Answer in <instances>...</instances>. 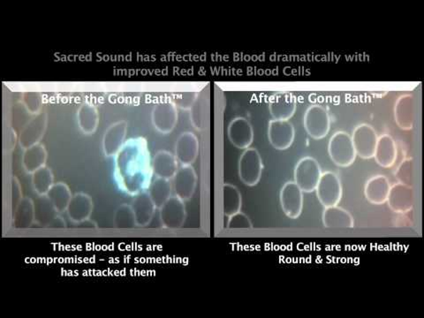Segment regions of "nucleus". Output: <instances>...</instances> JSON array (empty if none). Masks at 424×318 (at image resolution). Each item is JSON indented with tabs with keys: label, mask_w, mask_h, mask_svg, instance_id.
Segmentation results:
<instances>
[{
	"label": "nucleus",
	"mask_w": 424,
	"mask_h": 318,
	"mask_svg": "<svg viewBox=\"0 0 424 318\" xmlns=\"http://www.w3.org/2000/svg\"><path fill=\"white\" fill-rule=\"evenodd\" d=\"M47 160V151L43 144H36V146L28 148L24 150L23 155V165L25 171L30 175L34 173L45 165Z\"/></svg>",
	"instance_id": "cd10ccee"
},
{
	"label": "nucleus",
	"mask_w": 424,
	"mask_h": 318,
	"mask_svg": "<svg viewBox=\"0 0 424 318\" xmlns=\"http://www.w3.org/2000/svg\"><path fill=\"white\" fill-rule=\"evenodd\" d=\"M159 219L162 226L168 229H180L187 219L186 206L184 201L173 196L161 208L158 209Z\"/></svg>",
	"instance_id": "9b49d317"
},
{
	"label": "nucleus",
	"mask_w": 424,
	"mask_h": 318,
	"mask_svg": "<svg viewBox=\"0 0 424 318\" xmlns=\"http://www.w3.org/2000/svg\"><path fill=\"white\" fill-rule=\"evenodd\" d=\"M395 176L401 183L412 186L413 182V159L406 158L398 166Z\"/></svg>",
	"instance_id": "c9c22d12"
},
{
	"label": "nucleus",
	"mask_w": 424,
	"mask_h": 318,
	"mask_svg": "<svg viewBox=\"0 0 424 318\" xmlns=\"http://www.w3.org/2000/svg\"><path fill=\"white\" fill-rule=\"evenodd\" d=\"M242 207V197L238 187L226 183L223 186V212L224 216H229L240 212Z\"/></svg>",
	"instance_id": "7c9ffc66"
},
{
	"label": "nucleus",
	"mask_w": 424,
	"mask_h": 318,
	"mask_svg": "<svg viewBox=\"0 0 424 318\" xmlns=\"http://www.w3.org/2000/svg\"><path fill=\"white\" fill-rule=\"evenodd\" d=\"M263 163L259 151L255 148L244 150L238 162L239 178L244 185L255 187L262 177Z\"/></svg>",
	"instance_id": "20e7f679"
},
{
	"label": "nucleus",
	"mask_w": 424,
	"mask_h": 318,
	"mask_svg": "<svg viewBox=\"0 0 424 318\" xmlns=\"http://www.w3.org/2000/svg\"><path fill=\"white\" fill-rule=\"evenodd\" d=\"M296 97L288 92H278L270 97L269 111L271 117L278 121H289L295 114Z\"/></svg>",
	"instance_id": "2eb2a0df"
},
{
	"label": "nucleus",
	"mask_w": 424,
	"mask_h": 318,
	"mask_svg": "<svg viewBox=\"0 0 424 318\" xmlns=\"http://www.w3.org/2000/svg\"><path fill=\"white\" fill-rule=\"evenodd\" d=\"M151 163L152 171L158 178L172 180L180 168L175 154L168 150H159Z\"/></svg>",
	"instance_id": "5701e85b"
},
{
	"label": "nucleus",
	"mask_w": 424,
	"mask_h": 318,
	"mask_svg": "<svg viewBox=\"0 0 424 318\" xmlns=\"http://www.w3.org/2000/svg\"><path fill=\"white\" fill-rule=\"evenodd\" d=\"M172 180L173 192L177 197L187 201L194 196L197 175L191 165L180 166Z\"/></svg>",
	"instance_id": "4468645a"
},
{
	"label": "nucleus",
	"mask_w": 424,
	"mask_h": 318,
	"mask_svg": "<svg viewBox=\"0 0 424 318\" xmlns=\"http://www.w3.org/2000/svg\"><path fill=\"white\" fill-rule=\"evenodd\" d=\"M34 202L36 223L41 226L49 227L59 212L47 196H38Z\"/></svg>",
	"instance_id": "c756f323"
},
{
	"label": "nucleus",
	"mask_w": 424,
	"mask_h": 318,
	"mask_svg": "<svg viewBox=\"0 0 424 318\" xmlns=\"http://www.w3.org/2000/svg\"><path fill=\"white\" fill-rule=\"evenodd\" d=\"M316 191L318 200L325 208L337 206L342 201V184L335 172H322Z\"/></svg>",
	"instance_id": "423d86ee"
},
{
	"label": "nucleus",
	"mask_w": 424,
	"mask_h": 318,
	"mask_svg": "<svg viewBox=\"0 0 424 318\" xmlns=\"http://www.w3.org/2000/svg\"><path fill=\"white\" fill-rule=\"evenodd\" d=\"M280 202L283 212L288 219H297L303 209V192L295 182H288L282 186Z\"/></svg>",
	"instance_id": "1a4fd4ad"
},
{
	"label": "nucleus",
	"mask_w": 424,
	"mask_h": 318,
	"mask_svg": "<svg viewBox=\"0 0 424 318\" xmlns=\"http://www.w3.org/2000/svg\"><path fill=\"white\" fill-rule=\"evenodd\" d=\"M77 123L83 133L92 135L99 126V111L92 104H83L77 111Z\"/></svg>",
	"instance_id": "bb28decb"
},
{
	"label": "nucleus",
	"mask_w": 424,
	"mask_h": 318,
	"mask_svg": "<svg viewBox=\"0 0 424 318\" xmlns=\"http://www.w3.org/2000/svg\"><path fill=\"white\" fill-rule=\"evenodd\" d=\"M199 155V141L192 132H184L178 137L175 143V156L183 165H191Z\"/></svg>",
	"instance_id": "a211bd4d"
},
{
	"label": "nucleus",
	"mask_w": 424,
	"mask_h": 318,
	"mask_svg": "<svg viewBox=\"0 0 424 318\" xmlns=\"http://www.w3.org/2000/svg\"><path fill=\"white\" fill-rule=\"evenodd\" d=\"M173 185L170 180L156 178L148 187V194L156 207L161 208L173 197Z\"/></svg>",
	"instance_id": "c85d7f7f"
},
{
	"label": "nucleus",
	"mask_w": 424,
	"mask_h": 318,
	"mask_svg": "<svg viewBox=\"0 0 424 318\" xmlns=\"http://www.w3.org/2000/svg\"><path fill=\"white\" fill-rule=\"evenodd\" d=\"M391 184L385 175H375L367 180L364 186V196L372 204H386L388 198Z\"/></svg>",
	"instance_id": "aec40b11"
},
{
	"label": "nucleus",
	"mask_w": 424,
	"mask_h": 318,
	"mask_svg": "<svg viewBox=\"0 0 424 318\" xmlns=\"http://www.w3.org/2000/svg\"><path fill=\"white\" fill-rule=\"evenodd\" d=\"M128 128V122L119 121L109 126L104 132L103 150L107 157L117 156L124 146Z\"/></svg>",
	"instance_id": "dca6fc26"
},
{
	"label": "nucleus",
	"mask_w": 424,
	"mask_h": 318,
	"mask_svg": "<svg viewBox=\"0 0 424 318\" xmlns=\"http://www.w3.org/2000/svg\"><path fill=\"white\" fill-rule=\"evenodd\" d=\"M152 163L145 140H130L118 153L116 173L126 192L136 196L151 185Z\"/></svg>",
	"instance_id": "f257e3e1"
},
{
	"label": "nucleus",
	"mask_w": 424,
	"mask_h": 318,
	"mask_svg": "<svg viewBox=\"0 0 424 318\" xmlns=\"http://www.w3.org/2000/svg\"><path fill=\"white\" fill-rule=\"evenodd\" d=\"M178 108L171 101H163L155 104L151 111V121L158 132L170 133L178 123Z\"/></svg>",
	"instance_id": "9d476101"
},
{
	"label": "nucleus",
	"mask_w": 424,
	"mask_h": 318,
	"mask_svg": "<svg viewBox=\"0 0 424 318\" xmlns=\"http://www.w3.org/2000/svg\"><path fill=\"white\" fill-rule=\"evenodd\" d=\"M253 225L251 220L244 212H238L237 214L229 216L227 223V229H251Z\"/></svg>",
	"instance_id": "e433bc0d"
},
{
	"label": "nucleus",
	"mask_w": 424,
	"mask_h": 318,
	"mask_svg": "<svg viewBox=\"0 0 424 318\" xmlns=\"http://www.w3.org/2000/svg\"><path fill=\"white\" fill-rule=\"evenodd\" d=\"M230 143L240 150L249 149L254 142V129L251 123L244 117L232 119L227 128Z\"/></svg>",
	"instance_id": "ddd939ff"
},
{
	"label": "nucleus",
	"mask_w": 424,
	"mask_h": 318,
	"mask_svg": "<svg viewBox=\"0 0 424 318\" xmlns=\"http://www.w3.org/2000/svg\"><path fill=\"white\" fill-rule=\"evenodd\" d=\"M352 141L355 153L362 159L374 158L379 136L371 125L362 123L354 129Z\"/></svg>",
	"instance_id": "0eeeda50"
},
{
	"label": "nucleus",
	"mask_w": 424,
	"mask_h": 318,
	"mask_svg": "<svg viewBox=\"0 0 424 318\" xmlns=\"http://www.w3.org/2000/svg\"><path fill=\"white\" fill-rule=\"evenodd\" d=\"M53 184V173L48 166H43L32 173V187L38 196H46Z\"/></svg>",
	"instance_id": "473e14b6"
},
{
	"label": "nucleus",
	"mask_w": 424,
	"mask_h": 318,
	"mask_svg": "<svg viewBox=\"0 0 424 318\" xmlns=\"http://www.w3.org/2000/svg\"><path fill=\"white\" fill-rule=\"evenodd\" d=\"M267 136L274 149L288 150L295 138V126L289 121L271 119L268 124Z\"/></svg>",
	"instance_id": "6e6552de"
},
{
	"label": "nucleus",
	"mask_w": 424,
	"mask_h": 318,
	"mask_svg": "<svg viewBox=\"0 0 424 318\" xmlns=\"http://www.w3.org/2000/svg\"><path fill=\"white\" fill-rule=\"evenodd\" d=\"M131 206L135 212L137 226H147L153 219L158 209L150 194L145 191L136 194Z\"/></svg>",
	"instance_id": "b1692460"
},
{
	"label": "nucleus",
	"mask_w": 424,
	"mask_h": 318,
	"mask_svg": "<svg viewBox=\"0 0 424 318\" xmlns=\"http://www.w3.org/2000/svg\"><path fill=\"white\" fill-rule=\"evenodd\" d=\"M21 102L28 114L36 115L42 113L43 97L41 94L36 92H24Z\"/></svg>",
	"instance_id": "f704fd0d"
},
{
	"label": "nucleus",
	"mask_w": 424,
	"mask_h": 318,
	"mask_svg": "<svg viewBox=\"0 0 424 318\" xmlns=\"http://www.w3.org/2000/svg\"><path fill=\"white\" fill-rule=\"evenodd\" d=\"M49 227L50 229H66L67 224L63 218L58 215L57 218L53 220Z\"/></svg>",
	"instance_id": "ea45409f"
},
{
	"label": "nucleus",
	"mask_w": 424,
	"mask_h": 318,
	"mask_svg": "<svg viewBox=\"0 0 424 318\" xmlns=\"http://www.w3.org/2000/svg\"><path fill=\"white\" fill-rule=\"evenodd\" d=\"M397 157V144L393 136L388 133L379 136L374 154L378 165L383 168H390L396 162Z\"/></svg>",
	"instance_id": "412c9836"
},
{
	"label": "nucleus",
	"mask_w": 424,
	"mask_h": 318,
	"mask_svg": "<svg viewBox=\"0 0 424 318\" xmlns=\"http://www.w3.org/2000/svg\"><path fill=\"white\" fill-rule=\"evenodd\" d=\"M114 225L118 229H133L137 226L135 212L131 205L121 204L116 209Z\"/></svg>",
	"instance_id": "72a5a7b5"
},
{
	"label": "nucleus",
	"mask_w": 424,
	"mask_h": 318,
	"mask_svg": "<svg viewBox=\"0 0 424 318\" xmlns=\"http://www.w3.org/2000/svg\"><path fill=\"white\" fill-rule=\"evenodd\" d=\"M48 116L45 113L34 115L20 133L19 143L23 150L38 144L46 132Z\"/></svg>",
	"instance_id": "f8f14e48"
},
{
	"label": "nucleus",
	"mask_w": 424,
	"mask_h": 318,
	"mask_svg": "<svg viewBox=\"0 0 424 318\" xmlns=\"http://www.w3.org/2000/svg\"><path fill=\"white\" fill-rule=\"evenodd\" d=\"M50 201L53 202L54 208L59 213L67 212L68 205L70 204L72 194L70 187L63 182L54 183L50 187L49 192L46 194Z\"/></svg>",
	"instance_id": "2f4dec72"
},
{
	"label": "nucleus",
	"mask_w": 424,
	"mask_h": 318,
	"mask_svg": "<svg viewBox=\"0 0 424 318\" xmlns=\"http://www.w3.org/2000/svg\"><path fill=\"white\" fill-rule=\"evenodd\" d=\"M11 187H12V202L14 208L19 204L21 199H23V190H21L19 180L16 177H13L11 180Z\"/></svg>",
	"instance_id": "58836bf2"
},
{
	"label": "nucleus",
	"mask_w": 424,
	"mask_h": 318,
	"mask_svg": "<svg viewBox=\"0 0 424 318\" xmlns=\"http://www.w3.org/2000/svg\"><path fill=\"white\" fill-rule=\"evenodd\" d=\"M328 153L337 166L344 168L352 165L357 157L352 137L345 131H337L333 133L329 141Z\"/></svg>",
	"instance_id": "f03ea898"
},
{
	"label": "nucleus",
	"mask_w": 424,
	"mask_h": 318,
	"mask_svg": "<svg viewBox=\"0 0 424 318\" xmlns=\"http://www.w3.org/2000/svg\"><path fill=\"white\" fill-rule=\"evenodd\" d=\"M386 202L395 213L411 212L414 206V191L412 186L401 182L393 184L391 186Z\"/></svg>",
	"instance_id": "f3484780"
},
{
	"label": "nucleus",
	"mask_w": 424,
	"mask_h": 318,
	"mask_svg": "<svg viewBox=\"0 0 424 318\" xmlns=\"http://www.w3.org/2000/svg\"><path fill=\"white\" fill-rule=\"evenodd\" d=\"M322 169L316 158L304 157L300 159L293 171V182L303 193L316 191L322 176Z\"/></svg>",
	"instance_id": "7ed1b4c3"
},
{
	"label": "nucleus",
	"mask_w": 424,
	"mask_h": 318,
	"mask_svg": "<svg viewBox=\"0 0 424 318\" xmlns=\"http://www.w3.org/2000/svg\"><path fill=\"white\" fill-rule=\"evenodd\" d=\"M303 126L308 135L314 140H322L327 136L331 129V119L328 111L321 106H311L304 114Z\"/></svg>",
	"instance_id": "39448f33"
},
{
	"label": "nucleus",
	"mask_w": 424,
	"mask_h": 318,
	"mask_svg": "<svg viewBox=\"0 0 424 318\" xmlns=\"http://www.w3.org/2000/svg\"><path fill=\"white\" fill-rule=\"evenodd\" d=\"M197 100V93L195 92H183L178 94L173 99V104L177 108L181 110L188 111L193 107L195 101Z\"/></svg>",
	"instance_id": "4c0bfd02"
},
{
	"label": "nucleus",
	"mask_w": 424,
	"mask_h": 318,
	"mask_svg": "<svg viewBox=\"0 0 424 318\" xmlns=\"http://www.w3.org/2000/svg\"><path fill=\"white\" fill-rule=\"evenodd\" d=\"M94 204L92 198L85 193H77L72 196L67 212L68 218L74 223H82L89 219L92 214Z\"/></svg>",
	"instance_id": "4be33fe9"
},
{
	"label": "nucleus",
	"mask_w": 424,
	"mask_h": 318,
	"mask_svg": "<svg viewBox=\"0 0 424 318\" xmlns=\"http://www.w3.org/2000/svg\"><path fill=\"white\" fill-rule=\"evenodd\" d=\"M35 222V202L30 197H23L14 208V227L17 229H28Z\"/></svg>",
	"instance_id": "a878e982"
},
{
	"label": "nucleus",
	"mask_w": 424,
	"mask_h": 318,
	"mask_svg": "<svg viewBox=\"0 0 424 318\" xmlns=\"http://www.w3.org/2000/svg\"><path fill=\"white\" fill-rule=\"evenodd\" d=\"M415 99L411 94H404L398 97L394 104V119L397 126L405 131H408L414 126Z\"/></svg>",
	"instance_id": "6ab92c4d"
},
{
	"label": "nucleus",
	"mask_w": 424,
	"mask_h": 318,
	"mask_svg": "<svg viewBox=\"0 0 424 318\" xmlns=\"http://www.w3.org/2000/svg\"><path fill=\"white\" fill-rule=\"evenodd\" d=\"M322 222L326 229H352L354 226L352 215L338 205L325 209Z\"/></svg>",
	"instance_id": "393cba45"
}]
</instances>
